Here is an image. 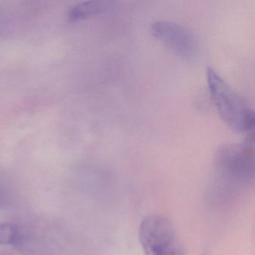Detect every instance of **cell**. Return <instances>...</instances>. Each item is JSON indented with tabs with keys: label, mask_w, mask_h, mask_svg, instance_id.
<instances>
[{
	"label": "cell",
	"mask_w": 255,
	"mask_h": 255,
	"mask_svg": "<svg viewBox=\"0 0 255 255\" xmlns=\"http://www.w3.org/2000/svg\"><path fill=\"white\" fill-rule=\"evenodd\" d=\"M207 82L210 98L222 121L235 132H253L255 113L244 97L211 67L207 70Z\"/></svg>",
	"instance_id": "cell-1"
},
{
	"label": "cell",
	"mask_w": 255,
	"mask_h": 255,
	"mask_svg": "<svg viewBox=\"0 0 255 255\" xmlns=\"http://www.w3.org/2000/svg\"><path fill=\"white\" fill-rule=\"evenodd\" d=\"M138 238L144 255H186L174 225L164 216L144 218Z\"/></svg>",
	"instance_id": "cell-2"
},
{
	"label": "cell",
	"mask_w": 255,
	"mask_h": 255,
	"mask_svg": "<svg viewBox=\"0 0 255 255\" xmlns=\"http://www.w3.org/2000/svg\"><path fill=\"white\" fill-rule=\"evenodd\" d=\"M216 170L231 181L249 183L255 177L253 134L244 141L224 144L215 156Z\"/></svg>",
	"instance_id": "cell-3"
},
{
	"label": "cell",
	"mask_w": 255,
	"mask_h": 255,
	"mask_svg": "<svg viewBox=\"0 0 255 255\" xmlns=\"http://www.w3.org/2000/svg\"><path fill=\"white\" fill-rule=\"evenodd\" d=\"M150 32L154 38L181 57L189 59L197 53L198 41L195 34L180 23L157 20L150 26Z\"/></svg>",
	"instance_id": "cell-4"
},
{
	"label": "cell",
	"mask_w": 255,
	"mask_h": 255,
	"mask_svg": "<svg viewBox=\"0 0 255 255\" xmlns=\"http://www.w3.org/2000/svg\"><path fill=\"white\" fill-rule=\"evenodd\" d=\"M108 2L103 1H84L70 8L68 20L70 22L81 21L104 12L108 8Z\"/></svg>",
	"instance_id": "cell-5"
},
{
	"label": "cell",
	"mask_w": 255,
	"mask_h": 255,
	"mask_svg": "<svg viewBox=\"0 0 255 255\" xmlns=\"http://www.w3.org/2000/svg\"><path fill=\"white\" fill-rule=\"evenodd\" d=\"M26 241L24 231L14 224L0 223V245L20 246Z\"/></svg>",
	"instance_id": "cell-6"
},
{
	"label": "cell",
	"mask_w": 255,
	"mask_h": 255,
	"mask_svg": "<svg viewBox=\"0 0 255 255\" xmlns=\"http://www.w3.org/2000/svg\"><path fill=\"white\" fill-rule=\"evenodd\" d=\"M8 201H9V197L8 194L2 189H0V207L6 205Z\"/></svg>",
	"instance_id": "cell-7"
}]
</instances>
